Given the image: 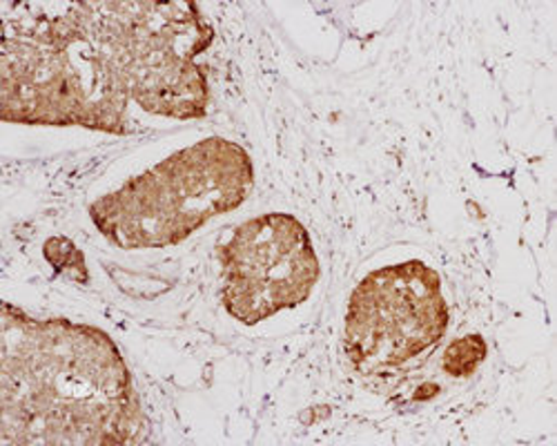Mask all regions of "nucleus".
I'll return each instance as SVG.
<instances>
[{"label":"nucleus","instance_id":"obj_1","mask_svg":"<svg viewBox=\"0 0 557 446\" xmlns=\"http://www.w3.org/2000/svg\"><path fill=\"white\" fill-rule=\"evenodd\" d=\"M3 444H134L144 411L99 329L3 303Z\"/></svg>","mask_w":557,"mask_h":446},{"label":"nucleus","instance_id":"obj_8","mask_svg":"<svg viewBox=\"0 0 557 446\" xmlns=\"http://www.w3.org/2000/svg\"><path fill=\"white\" fill-rule=\"evenodd\" d=\"M45 257L54 265V271L61 275H70V280H78L81 284L87 282V268L83 252L65 237H52L45 244Z\"/></svg>","mask_w":557,"mask_h":446},{"label":"nucleus","instance_id":"obj_5","mask_svg":"<svg viewBox=\"0 0 557 446\" xmlns=\"http://www.w3.org/2000/svg\"><path fill=\"white\" fill-rule=\"evenodd\" d=\"M221 265L223 306L248 326L304 303L321 275L308 231L284 212L242 223L221 248Z\"/></svg>","mask_w":557,"mask_h":446},{"label":"nucleus","instance_id":"obj_3","mask_svg":"<svg viewBox=\"0 0 557 446\" xmlns=\"http://www.w3.org/2000/svg\"><path fill=\"white\" fill-rule=\"evenodd\" d=\"M248 152L221 137L178 150L91 203L99 233L119 248H165L188 239L252 193Z\"/></svg>","mask_w":557,"mask_h":446},{"label":"nucleus","instance_id":"obj_2","mask_svg":"<svg viewBox=\"0 0 557 446\" xmlns=\"http://www.w3.org/2000/svg\"><path fill=\"white\" fill-rule=\"evenodd\" d=\"M129 99V3L5 14V121L123 134Z\"/></svg>","mask_w":557,"mask_h":446},{"label":"nucleus","instance_id":"obj_7","mask_svg":"<svg viewBox=\"0 0 557 446\" xmlns=\"http://www.w3.org/2000/svg\"><path fill=\"white\" fill-rule=\"evenodd\" d=\"M486 360V342L482 335H467L455 339L444 352V373L450 377H469Z\"/></svg>","mask_w":557,"mask_h":446},{"label":"nucleus","instance_id":"obj_6","mask_svg":"<svg viewBox=\"0 0 557 446\" xmlns=\"http://www.w3.org/2000/svg\"><path fill=\"white\" fill-rule=\"evenodd\" d=\"M212 38L195 3H129L132 99L150 114L201 119L208 85L195 59Z\"/></svg>","mask_w":557,"mask_h":446},{"label":"nucleus","instance_id":"obj_4","mask_svg":"<svg viewBox=\"0 0 557 446\" xmlns=\"http://www.w3.org/2000/svg\"><path fill=\"white\" fill-rule=\"evenodd\" d=\"M448 320V303L433 268L422 261L380 268L352 290L346 355L363 373L397 369L435 346Z\"/></svg>","mask_w":557,"mask_h":446}]
</instances>
